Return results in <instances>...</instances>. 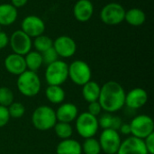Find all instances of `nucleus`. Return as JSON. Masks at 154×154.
Masks as SVG:
<instances>
[{"instance_id": "obj_1", "label": "nucleus", "mask_w": 154, "mask_h": 154, "mask_svg": "<svg viewBox=\"0 0 154 154\" xmlns=\"http://www.w3.org/2000/svg\"><path fill=\"white\" fill-rule=\"evenodd\" d=\"M125 91L121 84L110 80L106 82L100 89L98 103L102 110L106 113H116L125 106Z\"/></svg>"}, {"instance_id": "obj_2", "label": "nucleus", "mask_w": 154, "mask_h": 154, "mask_svg": "<svg viewBox=\"0 0 154 154\" xmlns=\"http://www.w3.org/2000/svg\"><path fill=\"white\" fill-rule=\"evenodd\" d=\"M16 86L22 95L27 97H32L41 91L42 82L36 72L26 69L18 76Z\"/></svg>"}, {"instance_id": "obj_3", "label": "nucleus", "mask_w": 154, "mask_h": 154, "mask_svg": "<svg viewBox=\"0 0 154 154\" xmlns=\"http://www.w3.org/2000/svg\"><path fill=\"white\" fill-rule=\"evenodd\" d=\"M32 125L39 131H48L57 123L55 111L49 106H40L32 115Z\"/></svg>"}, {"instance_id": "obj_4", "label": "nucleus", "mask_w": 154, "mask_h": 154, "mask_svg": "<svg viewBox=\"0 0 154 154\" xmlns=\"http://www.w3.org/2000/svg\"><path fill=\"white\" fill-rule=\"evenodd\" d=\"M69 78V65L63 60H56L47 66L45 79L49 86H61Z\"/></svg>"}, {"instance_id": "obj_5", "label": "nucleus", "mask_w": 154, "mask_h": 154, "mask_svg": "<svg viewBox=\"0 0 154 154\" xmlns=\"http://www.w3.org/2000/svg\"><path fill=\"white\" fill-rule=\"evenodd\" d=\"M99 129L97 117L84 112L76 118V131L84 139L94 137Z\"/></svg>"}, {"instance_id": "obj_6", "label": "nucleus", "mask_w": 154, "mask_h": 154, "mask_svg": "<svg viewBox=\"0 0 154 154\" xmlns=\"http://www.w3.org/2000/svg\"><path fill=\"white\" fill-rule=\"evenodd\" d=\"M92 71L89 65L81 60H77L69 65V78L78 86H83L91 80Z\"/></svg>"}, {"instance_id": "obj_7", "label": "nucleus", "mask_w": 154, "mask_h": 154, "mask_svg": "<svg viewBox=\"0 0 154 154\" xmlns=\"http://www.w3.org/2000/svg\"><path fill=\"white\" fill-rule=\"evenodd\" d=\"M129 125L132 136L143 140L154 133L153 120L147 115H140L135 116Z\"/></svg>"}, {"instance_id": "obj_8", "label": "nucleus", "mask_w": 154, "mask_h": 154, "mask_svg": "<svg viewBox=\"0 0 154 154\" xmlns=\"http://www.w3.org/2000/svg\"><path fill=\"white\" fill-rule=\"evenodd\" d=\"M125 9L118 3H109L106 5L100 12L101 21L107 25H117L125 21Z\"/></svg>"}, {"instance_id": "obj_9", "label": "nucleus", "mask_w": 154, "mask_h": 154, "mask_svg": "<svg viewBox=\"0 0 154 154\" xmlns=\"http://www.w3.org/2000/svg\"><path fill=\"white\" fill-rule=\"evenodd\" d=\"M99 144L101 152L106 154H116L122 143L118 131L113 129H105L99 136Z\"/></svg>"}, {"instance_id": "obj_10", "label": "nucleus", "mask_w": 154, "mask_h": 154, "mask_svg": "<svg viewBox=\"0 0 154 154\" xmlns=\"http://www.w3.org/2000/svg\"><path fill=\"white\" fill-rule=\"evenodd\" d=\"M9 43L13 52L22 56H24L31 51L32 47V38L22 30H17L12 33L9 38Z\"/></svg>"}, {"instance_id": "obj_11", "label": "nucleus", "mask_w": 154, "mask_h": 154, "mask_svg": "<svg viewBox=\"0 0 154 154\" xmlns=\"http://www.w3.org/2000/svg\"><path fill=\"white\" fill-rule=\"evenodd\" d=\"M21 30L31 38H35L44 33V21L37 15H28L21 23Z\"/></svg>"}, {"instance_id": "obj_12", "label": "nucleus", "mask_w": 154, "mask_h": 154, "mask_svg": "<svg viewBox=\"0 0 154 154\" xmlns=\"http://www.w3.org/2000/svg\"><path fill=\"white\" fill-rule=\"evenodd\" d=\"M53 48L59 57L70 58L77 51L76 42L68 35H60L53 42Z\"/></svg>"}, {"instance_id": "obj_13", "label": "nucleus", "mask_w": 154, "mask_h": 154, "mask_svg": "<svg viewBox=\"0 0 154 154\" xmlns=\"http://www.w3.org/2000/svg\"><path fill=\"white\" fill-rule=\"evenodd\" d=\"M116 154H148L143 139L131 136L121 143Z\"/></svg>"}, {"instance_id": "obj_14", "label": "nucleus", "mask_w": 154, "mask_h": 154, "mask_svg": "<svg viewBox=\"0 0 154 154\" xmlns=\"http://www.w3.org/2000/svg\"><path fill=\"white\" fill-rule=\"evenodd\" d=\"M148 101V93L142 88H135L125 94V106L136 110L142 108Z\"/></svg>"}, {"instance_id": "obj_15", "label": "nucleus", "mask_w": 154, "mask_h": 154, "mask_svg": "<svg viewBox=\"0 0 154 154\" xmlns=\"http://www.w3.org/2000/svg\"><path fill=\"white\" fill-rule=\"evenodd\" d=\"M5 69L12 75L19 76L23 72H24L26 69V64L24 60V56L16 54V53H11L6 56L4 61Z\"/></svg>"}, {"instance_id": "obj_16", "label": "nucleus", "mask_w": 154, "mask_h": 154, "mask_svg": "<svg viewBox=\"0 0 154 154\" xmlns=\"http://www.w3.org/2000/svg\"><path fill=\"white\" fill-rule=\"evenodd\" d=\"M94 14V5L90 0H78L73 7V14L77 21L86 23Z\"/></svg>"}, {"instance_id": "obj_17", "label": "nucleus", "mask_w": 154, "mask_h": 154, "mask_svg": "<svg viewBox=\"0 0 154 154\" xmlns=\"http://www.w3.org/2000/svg\"><path fill=\"white\" fill-rule=\"evenodd\" d=\"M57 122L69 123L75 121L79 116V109L77 106L72 103H63L55 111Z\"/></svg>"}, {"instance_id": "obj_18", "label": "nucleus", "mask_w": 154, "mask_h": 154, "mask_svg": "<svg viewBox=\"0 0 154 154\" xmlns=\"http://www.w3.org/2000/svg\"><path fill=\"white\" fill-rule=\"evenodd\" d=\"M18 16L17 9L11 4H0V25L13 24Z\"/></svg>"}, {"instance_id": "obj_19", "label": "nucleus", "mask_w": 154, "mask_h": 154, "mask_svg": "<svg viewBox=\"0 0 154 154\" xmlns=\"http://www.w3.org/2000/svg\"><path fill=\"white\" fill-rule=\"evenodd\" d=\"M56 154H82L81 144L71 138L61 140L56 147Z\"/></svg>"}, {"instance_id": "obj_20", "label": "nucleus", "mask_w": 154, "mask_h": 154, "mask_svg": "<svg viewBox=\"0 0 154 154\" xmlns=\"http://www.w3.org/2000/svg\"><path fill=\"white\" fill-rule=\"evenodd\" d=\"M101 87L98 83L93 80H89L85 85L82 86V96L85 101L88 103H91L94 101H97L100 95Z\"/></svg>"}, {"instance_id": "obj_21", "label": "nucleus", "mask_w": 154, "mask_h": 154, "mask_svg": "<svg viewBox=\"0 0 154 154\" xmlns=\"http://www.w3.org/2000/svg\"><path fill=\"white\" fill-rule=\"evenodd\" d=\"M125 21L132 26H141L146 21V14L140 8H131L125 11Z\"/></svg>"}, {"instance_id": "obj_22", "label": "nucleus", "mask_w": 154, "mask_h": 154, "mask_svg": "<svg viewBox=\"0 0 154 154\" xmlns=\"http://www.w3.org/2000/svg\"><path fill=\"white\" fill-rule=\"evenodd\" d=\"M45 96L49 102L51 104H62L66 94L61 86H48L45 90Z\"/></svg>"}, {"instance_id": "obj_23", "label": "nucleus", "mask_w": 154, "mask_h": 154, "mask_svg": "<svg viewBox=\"0 0 154 154\" xmlns=\"http://www.w3.org/2000/svg\"><path fill=\"white\" fill-rule=\"evenodd\" d=\"M24 60L26 69L34 72H36L43 64L42 54L36 51H31L26 55H24Z\"/></svg>"}, {"instance_id": "obj_24", "label": "nucleus", "mask_w": 154, "mask_h": 154, "mask_svg": "<svg viewBox=\"0 0 154 154\" xmlns=\"http://www.w3.org/2000/svg\"><path fill=\"white\" fill-rule=\"evenodd\" d=\"M32 45L35 48L36 51L42 53L43 51L49 50L53 46V41L49 36L42 34L34 38V41L32 42Z\"/></svg>"}, {"instance_id": "obj_25", "label": "nucleus", "mask_w": 154, "mask_h": 154, "mask_svg": "<svg viewBox=\"0 0 154 154\" xmlns=\"http://www.w3.org/2000/svg\"><path fill=\"white\" fill-rule=\"evenodd\" d=\"M53 128L56 135L61 140H66L70 138L73 134V128L69 123L57 122Z\"/></svg>"}, {"instance_id": "obj_26", "label": "nucleus", "mask_w": 154, "mask_h": 154, "mask_svg": "<svg viewBox=\"0 0 154 154\" xmlns=\"http://www.w3.org/2000/svg\"><path fill=\"white\" fill-rule=\"evenodd\" d=\"M81 148L84 154H100L101 152L99 142L94 137L85 139L83 144L81 145Z\"/></svg>"}, {"instance_id": "obj_27", "label": "nucleus", "mask_w": 154, "mask_h": 154, "mask_svg": "<svg viewBox=\"0 0 154 154\" xmlns=\"http://www.w3.org/2000/svg\"><path fill=\"white\" fill-rule=\"evenodd\" d=\"M14 102V93L7 87H0V106L8 107Z\"/></svg>"}, {"instance_id": "obj_28", "label": "nucleus", "mask_w": 154, "mask_h": 154, "mask_svg": "<svg viewBox=\"0 0 154 154\" xmlns=\"http://www.w3.org/2000/svg\"><path fill=\"white\" fill-rule=\"evenodd\" d=\"M7 109H8V113H9L10 117L15 118V119L21 118L25 113V107L20 102H13L7 107Z\"/></svg>"}, {"instance_id": "obj_29", "label": "nucleus", "mask_w": 154, "mask_h": 154, "mask_svg": "<svg viewBox=\"0 0 154 154\" xmlns=\"http://www.w3.org/2000/svg\"><path fill=\"white\" fill-rule=\"evenodd\" d=\"M41 54H42V63L47 65V66L59 60V55L57 54V52L54 50L53 46L51 48H50L49 50L43 51Z\"/></svg>"}, {"instance_id": "obj_30", "label": "nucleus", "mask_w": 154, "mask_h": 154, "mask_svg": "<svg viewBox=\"0 0 154 154\" xmlns=\"http://www.w3.org/2000/svg\"><path fill=\"white\" fill-rule=\"evenodd\" d=\"M112 120H113V116L110 113H106V112L99 118H97L98 125L103 130H105V129H111V127H112Z\"/></svg>"}, {"instance_id": "obj_31", "label": "nucleus", "mask_w": 154, "mask_h": 154, "mask_svg": "<svg viewBox=\"0 0 154 154\" xmlns=\"http://www.w3.org/2000/svg\"><path fill=\"white\" fill-rule=\"evenodd\" d=\"M101 112H102V107H101L100 104L98 103V101H94V102L88 103V113L97 117V116H99L101 114Z\"/></svg>"}, {"instance_id": "obj_32", "label": "nucleus", "mask_w": 154, "mask_h": 154, "mask_svg": "<svg viewBox=\"0 0 154 154\" xmlns=\"http://www.w3.org/2000/svg\"><path fill=\"white\" fill-rule=\"evenodd\" d=\"M10 120L8 109L5 106H0V128L5 126Z\"/></svg>"}, {"instance_id": "obj_33", "label": "nucleus", "mask_w": 154, "mask_h": 154, "mask_svg": "<svg viewBox=\"0 0 154 154\" xmlns=\"http://www.w3.org/2000/svg\"><path fill=\"white\" fill-rule=\"evenodd\" d=\"M148 154H154V133L143 139Z\"/></svg>"}, {"instance_id": "obj_34", "label": "nucleus", "mask_w": 154, "mask_h": 154, "mask_svg": "<svg viewBox=\"0 0 154 154\" xmlns=\"http://www.w3.org/2000/svg\"><path fill=\"white\" fill-rule=\"evenodd\" d=\"M9 43V37L5 32H0V50L5 48Z\"/></svg>"}, {"instance_id": "obj_35", "label": "nucleus", "mask_w": 154, "mask_h": 154, "mask_svg": "<svg viewBox=\"0 0 154 154\" xmlns=\"http://www.w3.org/2000/svg\"><path fill=\"white\" fill-rule=\"evenodd\" d=\"M123 124V121L121 119L120 116H113V120H112V127L111 129L113 130H116V131H118L120 126L122 125Z\"/></svg>"}, {"instance_id": "obj_36", "label": "nucleus", "mask_w": 154, "mask_h": 154, "mask_svg": "<svg viewBox=\"0 0 154 154\" xmlns=\"http://www.w3.org/2000/svg\"><path fill=\"white\" fill-rule=\"evenodd\" d=\"M119 131L122 134H125V135H128L131 134V128H130V125L129 124H125L123 123L122 125L120 126L119 128Z\"/></svg>"}, {"instance_id": "obj_37", "label": "nucleus", "mask_w": 154, "mask_h": 154, "mask_svg": "<svg viewBox=\"0 0 154 154\" xmlns=\"http://www.w3.org/2000/svg\"><path fill=\"white\" fill-rule=\"evenodd\" d=\"M28 0H11V5H14L16 9L24 6L27 4Z\"/></svg>"}]
</instances>
